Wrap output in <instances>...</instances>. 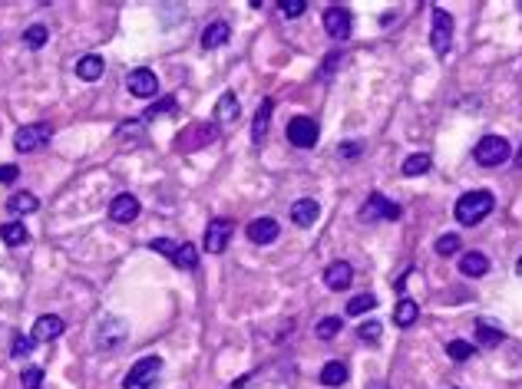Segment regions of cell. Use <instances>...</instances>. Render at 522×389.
Listing matches in <instances>:
<instances>
[{"mask_svg":"<svg viewBox=\"0 0 522 389\" xmlns=\"http://www.w3.org/2000/svg\"><path fill=\"white\" fill-rule=\"evenodd\" d=\"M218 139V122H202V126H192L179 136V149L182 152H192V149H202L208 142Z\"/></svg>","mask_w":522,"mask_h":389,"instance_id":"30bf717a","label":"cell"},{"mask_svg":"<svg viewBox=\"0 0 522 389\" xmlns=\"http://www.w3.org/2000/svg\"><path fill=\"white\" fill-rule=\"evenodd\" d=\"M46 37H50V33H46L44 23H33V27H27V30H23V44L30 46V50H40V46L46 44Z\"/></svg>","mask_w":522,"mask_h":389,"instance_id":"4dcf8cb0","label":"cell"},{"mask_svg":"<svg viewBox=\"0 0 522 389\" xmlns=\"http://www.w3.org/2000/svg\"><path fill=\"white\" fill-rule=\"evenodd\" d=\"M231 231H235V221H231V218H212L205 225V238H202L208 254H222L225 244L231 241Z\"/></svg>","mask_w":522,"mask_h":389,"instance_id":"52a82bcc","label":"cell"},{"mask_svg":"<svg viewBox=\"0 0 522 389\" xmlns=\"http://www.w3.org/2000/svg\"><path fill=\"white\" fill-rule=\"evenodd\" d=\"M0 238L7 248H20L30 241V231L23 228V221H7V225H0Z\"/></svg>","mask_w":522,"mask_h":389,"instance_id":"7402d4cb","label":"cell"},{"mask_svg":"<svg viewBox=\"0 0 522 389\" xmlns=\"http://www.w3.org/2000/svg\"><path fill=\"white\" fill-rule=\"evenodd\" d=\"M430 44L440 56H446L450 44H453V17L443 11V7H436L433 11V30H430Z\"/></svg>","mask_w":522,"mask_h":389,"instance_id":"ba28073f","label":"cell"},{"mask_svg":"<svg viewBox=\"0 0 522 389\" xmlns=\"http://www.w3.org/2000/svg\"><path fill=\"white\" fill-rule=\"evenodd\" d=\"M13 178H17V165H0V182L11 185Z\"/></svg>","mask_w":522,"mask_h":389,"instance_id":"60d3db41","label":"cell"},{"mask_svg":"<svg viewBox=\"0 0 522 389\" xmlns=\"http://www.w3.org/2000/svg\"><path fill=\"white\" fill-rule=\"evenodd\" d=\"M377 389H387V386H377Z\"/></svg>","mask_w":522,"mask_h":389,"instance_id":"f6af8a7d","label":"cell"},{"mask_svg":"<svg viewBox=\"0 0 522 389\" xmlns=\"http://www.w3.org/2000/svg\"><path fill=\"white\" fill-rule=\"evenodd\" d=\"M374 307H377V297H374V294H357V297L348 301V314L360 317V314H367V310H374Z\"/></svg>","mask_w":522,"mask_h":389,"instance_id":"f546056e","label":"cell"},{"mask_svg":"<svg viewBox=\"0 0 522 389\" xmlns=\"http://www.w3.org/2000/svg\"><path fill=\"white\" fill-rule=\"evenodd\" d=\"M476 343L479 346H499L502 343L499 324H492V320H479V324H476Z\"/></svg>","mask_w":522,"mask_h":389,"instance_id":"484cf974","label":"cell"},{"mask_svg":"<svg viewBox=\"0 0 522 389\" xmlns=\"http://www.w3.org/2000/svg\"><path fill=\"white\" fill-rule=\"evenodd\" d=\"M50 126L46 122H33V126H20L17 136H13V149L17 152H37L50 142Z\"/></svg>","mask_w":522,"mask_h":389,"instance_id":"5b68a950","label":"cell"},{"mask_svg":"<svg viewBox=\"0 0 522 389\" xmlns=\"http://www.w3.org/2000/svg\"><path fill=\"white\" fill-rule=\"evenodd\" d=\"M149 248H153L155 254H165V258L172 261L175 248H179V241H172V238H153V241H149Z\"/></svg>","mask_w":522,"mask_h":389,"instance_id":"d590c367","label":"cell"},{"mask_svg":"<svg viewBox=\"0 0 522 389\" xmlns=\"http://www.w3.org/2000/svg\"><path fill=\"white\" fill-rule=\"evenodd\" d=\"M238 96L235 93H222L215 103V122H235L238 119Z\"/></svg>","mask_w":522,"mask_h":389,"instance_id":"603a6c76","label":"cell"},{"mask_svg":"<svg viewBox=\"0 0 522 389\" xmlns=\"http://www.w3.org/2000/svg\"><path fill=\"white\" fill-rule=\"evenodd\" d=\"M509 155H512V145L502 139V136H483V139L476 142V149H473V159H476L479 165H486V169L502 165Z\"/></svg>","mask_w":522,"mask_h":389,"instance_id":"7a4b0ae2","label":"cell"},{"mask_svg":"<svg viewBox=\"0 0 522 389\" xmlns=\"http://www.w3.org/2000/svg\"><path fill=\"white\" fill-rule=\"evenodd\" d=\"M360 218H364V221H397V218H400V205H393L387 194L374 192L367 202H364V208H360Z\"/></svg>","mask_w":522,"mask_h":389,"instance_id":"8992f818","label":"cell"},{"mask_svg":"<svg viewBox=\"0 0 522 389\" xmlns=\"http://www.w3.org/2000/svg\"><path fill=\"white\" fill-rule=\"evenodd\" d=\"M272 109L274 103L272 99H261L258 109H255V122H251V139L261 142L265 136H268V122H272Z\"/></svg>","mask_w":522,"mask_h":389,"instance_id":"d6986e66","label":"cell"},{"mask_svg":"<svg viewBox=\"0 0 522 389\" xmlns=\"http://www.w3.org/2000/svg\"><path fill=\"white\" fill-rule=\"evenodd\" d=\"M324 30H327V37H334V40H348L350 30H354V17H350V11H344V7H327L324 11Z\"/></svg>","mask_w":522,"mask_h":389,"instance_id":"8fae6325","label":"cell"},{"mask_svg":"<svg viewBox=\"0 0 522 389\" xmlns=\"http://www.w3.org/2000/svg\"><path fill=\"white\" fill-rule=\"evenodd\" d=\"M20 386L23 389H40V386H44V369H40V367L23 369V373H20Z\"/></svg>","mask_w":522,"mask_h":389,"instance_id":"e575fe53","label":"cell"},{"mask_svg":"<svg viewBox=\"0 0 522 389\" xmlns=\"http://www.w3.org/2000/svg\"><path fill=\"white\" fill-rule=\"evenodd\" d=\"M63 334V317L56 314H44L37 317V324H33V340H44V343H50V340H56V336Z\"/></svg>","mask_w":522,"mask_h":389,"instance_id":"2e32d148","label":"cell"},{"mask_svg":"<svg viewBox=\"0 0 522 389\" xmlns=\"http://www.w3.org/2000/svg\"><path fill=\"white\" fill-rule=\"evenodd\" d=\"M317 340H334L340 334V317H324L321 324H317Z\"/></svg>","mask_w":522,"mask_h":389,"instance_id":"836d02e7","label":"cell"},{"mask_svg":"<svg viewBox=\"0 0 522 389\" xmlns=\"http://www.w3.org/2000/svg\"><path fill=\"white\" fill-rule=\"evenodd\" d=\"M516 274H519V277H522V258L516 261Z\"/></svg>","mask_w":522,"mask_h":389,"instance_id":"ee69618b","label":"cell"},{"mask_svg":"<svg viewBox=\"0 0 522 389\" xmlns=\"http://www.w3.org/2000/svg\"><path fill=\"white\" fill-rule=\"evenodd\" d=\"M122 336H126V324H122L120 317H103L96 327V334H93V340H96L99 350H113V346L122 343Z\"/></svg>","mask_w":522,"mask_h":389,"instance_id":"9c48e42d","label":"cell"},{"mask_svg":"<svg viewBox=\"0 0 522 389\" xmlns=\"http://www.w3.org/2000/svg\"><path fill=\"white\" fill-rule=\"evenodd\" d=\"M446 357L457 360V363H466V360L473 357V343H466V340H450V343H446Z\"/></svg>","mask_w":522,"mask_h":389,"instance_id":"1f68e13d","label":"cell"},{"mask_svg":"<svg viewBox=\"0 0 522 389\" xmlns=\"http://www.w3.org/2000/svg\"><path fill=\"white\" fill-rule=\"evenodd\" d=\"M340 155H344V159H354V155H357V152H360V145H354V142H348V145H340Z\"/></svg>","mask_w":522,"mask_h":389,"instance_id":"b9f144b4","label":"cell"},{"mask_svg":"<svg viewBox=\"0 0 522 389\" xmlns=\"http://www.w3.org/2000/svg\"><path fill=\"white\" fill-rule=\"evenodd\" d=\"M33 343H37V340H33V336H23V334H17L13 336V357L20 360V357H27V353H33Z\"/></svg>","mask_w":522,"mask_h":389,"instance_id":"8d00e7d4","label":"cell"},{"mask_svg":"<svg viewBox=\"0 0 522 389\" xmlns=\"http://www.w3.org/2000/svg\"><path fill=\"white\" fill-rule=\"evenodd\" d=\"M416 317H420V307H416L410 297H403V301L397 303V310H393V324H397V327H410Z\"/></svg>","mask_w":522,"mask_h":389,"instance_id":"4316f807","label":"cell"},{"mask_svg":"<svg viewBox=\"0 0 522 389\" xmlns=\"http://www.w3.org/2000/svg\"><path fill=\"white\" fill-rule=\"evenodd\" d=\"M172 109H175V99L169 96V99H163V103H155V106H149V109H146V116H142V122L155 119V116H165V112H172Z\"/></svg>","mask_w":522,"mask_h":389,"instance_id":"74e56055","label":"cell"},{"mask_svg":"<svg viewBox=\"0 0 522 389\" xmlns=\"http://www.w3.org/2000/svg\"><path fill=\"white\" fill-rule=\"evenodd\" d=\"M172 264L179 270H196V264H198V251L192 248V244H179V248H175V254H172Z\"/></svg>","mask_w":522,"mask_h":389,"instance_id":"83f0119b","label":"cell"},{"mask_svg":"<svg viewBox=\"0 0 522 389\" xmlns=\"http://www.w3.org/2000/svg\"><path fill=\"white\" fill-rule=\"evenodd\" d=\"M459 244H463L459 235H440V238H436V254H440V258H450V254L459 251Z\"/></svg>","mask_w":522,"mask_h":389,"instance_id":"d6a6232c","label":"cell"},{"mask_svg":"<svg viewBox=\"0 0 522 389\" xmlns=\"http://www.w3.org/2000/svg\"><path fill=\"white\" fill-rule=\"evenodd\" d=\"M357 336H360V340H367V343H377V340H381V324H377V320H367V324H360Z\"/></svg>","mask_w":522,"mask_h":389,"instance_id":"f35d334b","label":"cell"},{"mask_svg":"<svg viewBox=\"0 0 522 389\" xmlns=\"http://www.w3.org/2000/svg\"><path fill=\"white\" fill-rule=\"evenodd\" d=\"M430 155H426V152H420V155H410V159H407V162H403V175H407V178H414V175H426L430 172Z\"/></svg>","mask_w":522,"mask_h":389,"instance_id":"f1b7e54d","label":"cell"},{"mask_svg":"<svg viewBox=\"0 0 522 389\" xmlns=\"http://www.w3.org/2000/svg\"><path fill=\"white\" fill-rule=\"evenodd\" d=\"M459 270L466 274V277H483L486 270H490V258L483 254V251H469L459 258Z\"/></svg>","mask_w":522,"mask_h":389,"instance_id":"44dd1931","label":"cell"},{"mask_svg":"<svg viewBox=\"0 0 522 389\" xmlns=\"http://www.w3.org/2000/svg\"><path fill=\"white\" fill-rule=\"evenodd\" d=\"M492 208H496L492 192H486V188L466 192V194H459V202H457V221H459V225H479V221L490 215Z\"/></svg>","mask_w":522,"mask_h":389,"instance_id":"6da1fadb","label":"cell"},{"mask_svg":"<svg viewBox=\"0 0 522 389\" xmlns=\"http://www.w3.org/2000/svg\"><path fill=\"white\" fill-rule=\"evenodd\" d=\"M159 373H163V360L159 357H142L139 363L126 373L122 389H153L155 379H159Z\"/></svg>","mask_w":522,"mask_h":389,"instance_id":"3957f363","label":"cell"},{"mask_svg":"<svg viewBox=\"0 0 522 389\" xmlns=\"http://www.w3.org/2000/svg\"><path fill=\"white\" fill-rule=\"evenodd\" d=\"M37 194H30V192H17V194H11L7 198V211L11 215H30V211H37Z\"/></svg>","mask_w":522,"mask_h":389,"instance_id":"cb8c5ba5","label":"cell"},{"mask_svg":"<svg viewBox=\"0 0 522 389\" xmlns=\"http://www.w3.org/2000/svg\"><path fill=\"white\" fill-rule=\"evenodd\" d=\"M284 136H288V142H291V145H298V149H314L321 129H317L314 119H307V116H294V119L288 122Z\"/></svg>","mask_w":522,"mask_h":389,"instance_id":"277c9868","label":"cell"},{"mask_svg":"<svg viewBox=\"0 0 522 389\" xmlns=\"http://www.w3.org/2000/svg\"><path fill=\"white\" fill-rule=\"evenodd\" d=\"M321 383L324 386H344L348 383V367L340 363V360H331V363H324V369H321Z\"/></svg>","mask_w":522,"mask_h":389,"instance_id":"d4e9b609","label":"cell"},{"mask_svg":"<svg viewBox=\"0 0 522 389\" xmlns=\"http://www.w3.org/2000/svg\"><path fill=\"white\" fill-rule=\"evenodd\" d=\"M139 211H142V205H139V198L136 194H116L113 198V205H109V218L116 221V225H129V221H136L139 218Z\"/></svg>","mask_w":522,"mask_h":389,"instance_id":"4fadbf2b","label":"cell"},{"mask_svg":"<svg viewBox=\"0 0 522 389\" xmlns=\"http://www.w3.org/2000/svg\"><path fill=\"white\" fill-rule=\"evenodd\" d=\"M321 215V205H317L314 198H301V202H294L291 205V221L298 228H311Z\"/></svg>","mask_w":522,"mask_h":389,"instance_id":"e0dca14e","label":"cell"},{"mask_svg":"<svg viewBox=\"0 0 522 389\" xmlns=\"http://www.w3.org/2000/svg\"><path fill=\"white\" fill-rule=\"evenodd\" d=\"M229 37H231V27L225 20H215V23H208L205 30H202V46L205 50H218V46H225L229 44Z\"/></svg>","mask_w":522,"mask_h":389,"instance_id":"ac0fdd59","label":"cell"},{"mask_svg":"<svg viewBox=\"0 0 522 389\" xmlns=\"http://www.w3.org/2000/svg\"><path fill=\"white\" fill-rule=\"evenodd\" d=\"M103 70H106V60H103L99 53H87L83 60H77V76H79V79H87V83L99 79Z\"/></svg>","mask_w":522,"mask_h":389,"instance_id":"ffe728a7","label":"cell"},{"mask_svg":"<svg viewBox=\"0 0 522 389\" xmlns=\"http://www.w3.org/2000/svg\"><path fill=\"white\" fill-rule=\"evenodd\" d=\"M350 281H354V268H350L348 261H334V264L324 270V284L331 291H348Z\"/></svg>","mask_w":522,"mask_h":389,"instance_id":"9a60e30c","label":"cell"},{"mask_svg":"<svg viewBox=\"0 0 522 389\" xmlns=\"http://www.w3.org/2000/svg\"><path fill=\"white\" fill-rule=\"evenodd\" d=\"M516 165H519V169H522V149L516 152Z\"/></svg>","mask_w":522,"mask_h":389,"instance_id":"7bdbcfd3","label":"cell"},{"mask_svg":"<svg viewBox=\"0 0 522 389\" xmlns=\"http://www.w3.org/2000/svg\"><path fill=\"white\" fill-rule=\"evenodd\" d=\"M307 11V0H281V13L284 17H301Z\"/></svg>","mask_w":522,"mask_h":389,"instance_id":"ab89813d","label":"cell"},{"mask_svg":"<svg viewBox=\"0 0 522 389\" xmlns=\"http://www.w3.org/2000/svg\"><path fill=\"white\" fill-rule=\"evenodd\" d=\"M126 86H129L132 96L139 99H149L159 93V79H155L153 70H146V66H139V70H132L129 76H126Z\"/></svg>","mask_w":522,"mask_h":389,"instance_id":"7c38bea8","label":"cell"},{"mask_svg":"<svg viewBox=\"0 0 522 389\" xmlns=\"http://www.w3.org/2000/svg\"><path fill=\"white\" fill-rule=\"evenodd\" d=\"M278 235H281V228H278L274 218H255V221L248 225V241H251V244H272Z\"/></svg>","mask_w":522,"mask_h":389,"instance_id":"5bb4252c","label":"cell"}]
</instances>
